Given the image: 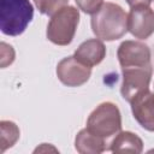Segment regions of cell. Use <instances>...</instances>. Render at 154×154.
<instances>
[{"label": "cell", "mask_w": 154, "mask_h": 154, "mask_svg": "<svg viewBox=\"0 0 154 154\" xmlns=\"http://www.w3.org/2000/svg\"><path fill=\"white\" fill-rule=\"evenodd\" d=\"M91 30L103 41H114L128 31V14L114 2H103L100 10L91 14Z\"/></svg>", "instance_id": "cell-1"}, {"label": "cell", "mask_w": 154, "mask_h": 154, "mask_svg": "<svg viewBox=\"0 0 154 154\" xmlns=\"http://www.w3.org/2000/svg\"><path fill=\"white\" fill-rule=\"evenodd\" d=\"M34 17L29 0H0V28L7 36L23 34Z\"/></svg>", "instance_id": "cell-2"}, {"label": "cell", "mask_w": 154, "mask_h": 154, "mask_svg": "<svg viewBox=\"0 0 154 154\" xmlns=\"http://www.w3.org/2000/svg\"><path fill=\"white\" fill-rule=\"evenodd\" d=\"M79 23V12L73 6H64L51 16L47 25V38L58 46H67L72 42Z\"/></svg>", "instance_id": "cell-3"}, {"label": "cell", "mask_w": 154, "mask_h": 154, "mask_svg": "<svg viewBox=\"0 0 154 154\" xmlns=\"http://www.w3.org/2000/svg\"><path fill=\"white\" fill-rule=\"evenodd\" d=\"M87 129L105 140L117 135L122 129V116L117 105L108 101L100 103L90 113L87 120Z\"/></svg>", "instance_id": "cell-4"}, {"label": "cell", "mask_w": 154, "mask_h": 154, "mask_svg": "<svg viewBox=\"0 0 154 154\" xmlns=\"http://www.w3.org/2000/svg\"><path fill=\"white\" fill-rule=\"evenodd\" d=\"M123 83L120 88L122 96L130 102V100L138 93L149 89V83L153 73L150 66L140 67H123Z\"/></svg>", "instance_id": "cell-5"}, {"label": "cell", "mask_w": 154, "mask_h": 154, "mask_svg": "<svg viewBox=\"0 0 154 154\" xmlns=\"http://www.w3.org/2000/svg\"><path fill=\"white\" fill-rule=\"evenodd\" d=\"M117 57L119 64L123 67H140L150 66V49L141 41L126 40L118 47Z\"/></svg>", "instance_id": "cell-6"}, {"label": "cell", "mask_w": 154, "mask_h": 154, "mask_svg": "<svg viewBox=\"0 0 154 154\" xmlns=\"http://www.w3.org/2000/svg\"><path fill=\"white\" fill-rule=\"evenodd\" d=\"M90 75L91 67L79 63L73 55L61 59L57 65V76L67 87H79L87 83Z\"/></svg>", "instance_id": "cell-7"}, {"label": "cell", "mask_w": 154, "mask_h": 154, "mask_svg": "<svg viewBox=\"0 0 154 154\" xmlns=\"http://www.w3.org/2000/svg\"><path fill=\"white\" fill-rule=\"evenodd\" d=\"M128 30L136 38H148L154 32V11L147 5L130 7L128 14Z\"/></svg>", "instance_id": "cell-8"}, {"label": "cell", "mask_w": 154, "mask_h": 154, "mask_svg": "<svg viewBox=\"0 0 154 154\" xmlns=\"http://www.w3.org/2000/svg\"><path fill=\"white\" fill-rule=\"evenodd\" d=\"M131 112L136 122L147 131H154V93L149 89L136 94L131 100Z\"/></svg>", "instance_id": "cell-9"}, {"label": "cell", "mask_w": 154, "mask_h": 154, "mask_svg": "<svg viewBox=\"0 0 154 154\" xmlns=\"http://www.w3.org/2000/svg\"><path fill=\"white\" fill-rule=\"evenodd\" d=\"M73 57L82 64L93 67L99 65L106 57V47L99 38H89L79 45Z\"/></svg>", "instance_id": "cell-10"}, {"label": "cell", "mask_w": 154, "mask_h": 154, "mask_svg": "<svg viewBox=\"0 0 154 154\" xmlns=\"http://www.w3.org/2000/svg\"><path fill=\"white\" fill-rule=\"evenodd\" d=\"M75 148L81 154H99L107 149L105 138L91 134L87 128L77 134Z\"/></svg>", "instance_id": "cell-11"}, {"label": "cell", "mask_w": 154, "mask_h": 154, "mask_svg": "<svg viewBox=\"0 0 154 154\" xmlns=\"http://www.w3.org/2000/svg\"><path fill=\"white\" fill-rule=\"evenodd\" d=\"M109 149L113 153L140 154L143 150V142L131 131H119L109 143Z\"/></svg>", "instance_id": "cell-12"}, {"label": "cell", "mask_w": 154, "mask_h": 154, "mask_svg": "<svg viewBox=\"0 0 154 154\" xmlns=\"http://www.w3.org/2000/svg\"><path fill=\"white\" fill-rule=\"evenodd\" d=\"M0 129H1L0 150H1V153H4L6 149L11 148L18 141L20 131H19V128L11 120H1Z\"/></svg>", "instance_id": "cell-13"}, {"label": "cell", "mask_w": 154, "mask_h": 154, "mask_svg": "<svg viewBox=\"0 0 154 154\" xmlns=\"http://www.w3.org/2000/svg\"><path fill=\"white\" fill-rule=\"evenodd\" d=\"M37 10L46 16H53L58 10L66 6L69 0H34Z\"/></svg>", "instance_id": "cell-14"}, {"label": "cell", "mask_w": 154, "mask_h": 154, "mask_svg": "<svg viewBox=\"0 0 154 154\" xmlns=\"http://www.w3.org/2000/svg\"><path fill=\"white\" fill-rule=\"evenodd\" d=\"M78 8L87 14L96 13L103 4V0H75Z\"/></svg>", "instance_id": "cell-15"}, {"label": "cell", "mask_w": 154, "mask_h": 154, "mask_svg": "<svg viewBox=\"0 0 154 154\" xmlns=\"http://www.w3.org/2000/svg\"><path fill=\"white\" fill-rule=\"evenodd\" d=\"M1 49H0V64H1V67H6L7 65H11L14 60V51L12 48V46L5 43V42H1L0 45Z\"/></svg>", "instance_id": "cell-16"}, {"label": "cell", "mask_w": 154, "mask_h": 154, "mask_svg": "<svg viewBox=\"0 0 154 154\" xmlns=\"http://www.w3.org/2000/svg\"><path fill=\"white\" fill-rule=\"evenodd\" d=\"M152 1H153V0H126L128 5H129L130 7L136 6V5H147V6H149V5L152 4Z\"/></svg>", "instance_id": "cell-17"}, {"label": "cell", "mask_w": 154, "mask_h": 154, "mask_svg": "<svg viewBox=\"0 0 154 154\" xmlns=\"http://www.w3.org/2000/svg\"><path fill=\"white\" fill-rule=\"evenodd\" d=\"M149 152H154V149H152V150H149Z\"/></svg>", "instance_id": "cell-18"}]
</instances>
